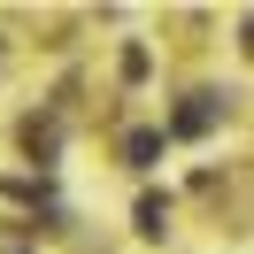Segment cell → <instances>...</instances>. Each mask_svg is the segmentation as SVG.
<instances>
[{"label": "cell", "instance_id": "4", "mask_svg": "<svg viewBox=\"0 0 254 254\" xmlns=\"http://www.w3.org/2000/svg\"><path fill=\"white\" fill-rule=\"evenodd\" d=\"M23 146H31V154H54V124H39V116H31V124H23Z\"/></svg>", "mask_w": 254, "mask_h": 254}, {"label": "cell", "instance_id": "1", "mask_svg": "<svg viewBox=\"0 0 254 254\" xmlns=\"http://www.w3.org/2000/svg\"><path fill=\"white\" fill-rule=\"evenodd\" d=\"M216 116H223V100H216V93H192L185 108H177V131H185V139H200V131L216 124Z\"/></svg>", "mask_w": 254, "mask_h": 254}, {"label": "cell", "instance_id": "3", "mask_svg": "<svg viewBox=\"0 0 254 254\" xmlns=\"http://www.w3.org/2000/svg\"><path fill=\"white\" fill-rule=\"evenodd\" d=\"M124 154H131V162H139V170H146V162L162 154V139H154V131H131V139H124Z\"/></svg>", "mask_w": 254, "mask_h": 254}, {"label": "cell", "instance_id": "2", "mask_svg": "<svg viewBox=\"0 0 254 254\" xmlns=\"http://www.w3.org/2000/svg\"><path fill=\"white\" fill-rule=\"evenodd\" d=\"M162 223H170V200H154V192H146V200H139V231L162 239Z\"/></svg>", "mask_w": 254, "mask_h": 254}]
</instances>
